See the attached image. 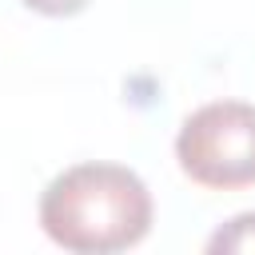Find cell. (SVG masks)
Returning a JSON list of instances; mask_svg holds the SVG:
<instances>
[{
	"mask_svg": "<svg viewBox=\"0 0 255 255\" xmlns=\"http://www.w3.org/2000/svg\"><path fill=\"white\" fill-rule=\"evenodd\" d=\"M179 171L211 191H239L255 183V104L211 100L195 108L175 135Z\"/></svg>",
	"mask_w": 255,
	"mask_h": 255,
	"instance_id": "obj_2",
	"label": "cell"
},
{
	"mask_svg": "<svg viewBox=\"0 0 255 255\" xmlns=\"http://www.w3.org/2000/svg\"><path fill=\"white\" fill-rule=\"evenodd\" d=\"M32 12H40V16H56V20H64V16H76V12H84L92 0H24Z\"/></svg>",
	"mask_w": 255,
	"mask_h": 255,
	"instance_id": "obj_4",
	"label": "cell"
},
{
	"mask_svg": "<svg viewBox=\"0 0 255 255\" xmlns=\"http://www.w3.org/2000/svg\"><path fill=\"white\" fill-rule=\"evenodd\" d=\"M40 227L76 255L128 251L151 231V191L124 163H76L44 187Z\"/></svg>",
	"mask_w": 255,
	"mask_h": 255,
	"instance_id": "obj_1",
	"label": "cell"
},
{
	"mask_svg": "<svg viewBox=\"0 0 255 255\" xmlns=\"http://www.w3.org/2000/svg\"><path fill=\"white\" fill-rule=\"evenodd\" d=\"M211 255H251L255 251V211H243L235 219H227L211 239H207Z\"/></svg>",
	"mask_w": 255,
	"mask_h": 255,
	"instance_id": "obj_3",
	"label": "cell"
}]
</instances>
